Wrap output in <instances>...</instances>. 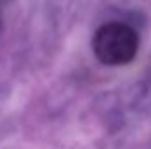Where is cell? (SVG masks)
Masks as SVG:
<instances>
[{
  "label": "cell",
  "instance_id": "obj_2",
  "mask_svg": "<svg viewBox=\"0 0 151 149\" xmlns=\"http://www.w3.org/2000/svg\"><path fill=\"white\" fill-rule=\"evenodd\" d=\"M2 28H4V21H2V14H0V35H2Z\"/></svg>",
  "mask_w": 151,
  "mask_h": 149
},
{
  "label": "cell",
  "instance_id": "obj_1",
  "mask_svg": "<svg viewBox=\"0 0 151 149\" xmlns=\"http://www.w3.org/2000/svg\"><path fill=\"white\" fill-rule=\"evenodd\" d=\"M141 39L135 28L121 21L100 25L91 39L95 58L106 67H125L132 63L139 53Z\"/></svg>",
  "mask_w": 151,
  "mask_h": 149
}]
</instances>
